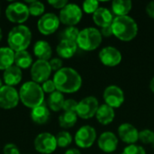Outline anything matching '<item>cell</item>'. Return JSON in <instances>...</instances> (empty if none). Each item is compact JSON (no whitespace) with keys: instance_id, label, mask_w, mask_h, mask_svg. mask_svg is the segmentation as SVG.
Segmentation results:
<instances>
[{"instance_id":"2","label":"cell","mask_w":154,"mask_h":154,"mask_svg":"<svg viewBox=\"0 0 154 154\" xmlns=\"http://www.w3.org/2000/svg\"><path fill=\"white\" fill-rule=\"evenodd\" d=\"M111 26L113 35L123 42L133 41L138 34V24L129 15L115 16Z\"/></svg>"},{"instance_id":"18","label":"cell","mask_w":154,"mask_h":154,"mask_svg":"<svg viewBox=\"0 0 154 154\" xmlns=\"http://www.w3.org/2000/svg\"><path fill=\"white\" fill-rule=\"evenodd\" d=\"M93 21L96 25L100 28L109 26L112 24L115 15L113 14L112 11L106 7H99L94 14H93Z\"/></svg>"},{"instance_id":"10","label":"cell","mask_w":154,"mask_h":154,"mask_svg":"<svg viewBox=\"0 0 154 154\" xmlns=\"http://www.w3.org/2000/svg\"><path fill=\"white\" fill-rule=\"evenodd\" d=\"M97 141V131L91 125L81 126L75 134V143L81 149H88L93 146Z\"/></svg>"},{"instance_id":"24","label":"cell","mask_w":154,"mask_h":154,"mask_svg":"<svg viewBox=\"0 0 154 154\" xmlns=\"http://www.w3.org/2000/svg\"><path fill=\"white\" fill-rule=\"evenodd\" d=\"M133 8L131 0H115L112 2V13L115 16L128 15Z\"/></svg>"},{"instance_id":"5","label":"cell","mask_w":154,"mask_h":154,"mask_svg":"<svg viewBox=\"0 0 154 154\" xmlns=\"http://www.w3.org/2000/svg\"><path fill=\"white\" fill-rule=\"evenodd\" d=\"M103 37L100 31L95 27H87L79 32L77 39L78 47L85 51L97 50L102 43Z\"/></svg>"},{"instance_id":"42","label":"cell","mask_w":154,"mask_h":154,"mask_svg":"<svg viewBox=\"0 0 154 154\" xmlns=\"http://www.w3.org/2000/svg\"><path fill=\"white\" fill-rule=\"evenodd\" d=\"M64 154H81L80 151L79 149H76V148H71V149H69L65 152Z\"/></svg>"},{"instance_id":"21","label":"cell","mask_w":154,"mask_h":154,"mask_svg":"<svg viewBox=\"0 0 154 154\" xmlns=\"http://www.w3.org/2000/svg\"><path fill=\"white\" fill-rule=\"evenodd\" d=\"M33 54L37 60L49 61L52 55V49L48 42L39 40L33 45Z\"/></svg>"},{"instance_id":"22","label":"cell","mask_w":154,"mask_h":154,"mask_svg":"<svg viewBox=\"0 0 154 154\" xmlns=\"http://www.w3.org/2000/svg\"><path fill=\"white\" fill-rule=\"evenodd\" d=\"M116 117L115 109L106 104L99 106L98 110L96 114L97 122L102 125H108L113 123Z\"/></svg>"},{"instance_id":"15","label":"cell","mask_w":154,"mask_h":154,"mask_svg":"<svg viewBox=\"0 0 154 154\" xmlns=\"http://www.w3.org/2000/svg\"><path fill=\"white\" fill-rule=\"evenodd\" d=\"M101 63L106 67H116L122 61V53L120 51L113 46L104 47L98 53Z\"/></svg>"},{"instance_id":"41","label":"cell","mask_w":154,"mask_h":154,"mask_svg":"<svg viewBox=\"0 0 154 154\" xmlns=\"http://www.w3.org/2000/svg\"><path fill=\"white\" fill-rule=\"evenodd\" d=\"M146 13L147 14L151 17L154 19V1H151L150 3H148V5H146Z\"/></svg>"},{"instance_id":"33","label":"cell","mask_w":154,"mask_h":154,"mask_svg":"<svg viewBox=\"0 0 154 154\" xmlns=\"http://www.w3.org/2000/svg\"><path fill=\"white\" fill-rule=\"evenodd\" d=\"M99 7V2L97 0H87L82 4V11L89 14H93Z\"/></svg>"},{"instance_id":"35","label":"cell","mask_w":154,"mask_h":154,"mask_svg":"<svg viewBox=\"0 0 154 154\" xmlns=\"http://www.w3.org/2000/svg\"><path fill=\"white\" fill-rule=\"evenodd\" d=\"M78 103L75 99L72 98H69V99H65L62 110L64 112H71V113H76L77 110V106H78Z\"/></svg>"},{"instance_id":"11","label":"cell","mask_w":154,"mask_h":154,"mask_svg":"<svg viewBox=\"0 0 154 154\" xmlns=\"http://www.w3.org/2000/svg\"><path fill=\"white\" fill-rule=\"evenodd\" d=\"M19 102V91L15 88L4 85L0 88V108L10 110L16 107Z\"/></svg>"},{"instance_id":"28","label":"cell","mask_w":154,"mask_h":154,"mask_svg":"<svg viewBox=\"0 0 154 154\" xmlns=\"http://www.w3.org/2000/svg\"><path fill=\"white\" fill-rule=\"evenodd\" d=\"M78 121V116L76 113L64 112L59 116V125L63 129H69L73 127Z\"/></svg>"},{"instance_id":"45","label":"cell","mask_w":154,"mask_h":154,"mask_svg":"<svg viewBox=\"0 0 154 154\" xmlns=\"http://www.w3.org/2000/svg\"><path fill=\"white\" fill-rule=\"evenodd\" d=\"M3 86H4V85H3V80H2V79H0V88H2Z\"/></svg>"},{"instance_id":"25","label":"cell","mask_w":154,"mask_h":154,"mask_svg":"<svg viewBox=\"0 0 154 154\" xmlns=\"http://www.w3.org/2000/svg\"><path fill=\"white\" fill-rule=\"evenodd\" d=\"M15 52L9 47L0 48V70L5 71L14 64Z\"/></svg>"},{"instance_id":"27","label":"cell","mask_w":154,"mask_h":154,"mask_svg":"<svg viewBox=\"0 0 154 154\" xmlns=\"http://www.w3.org/2000/svg\"><path fill=\"white\" fill-rule=\"evenodd\" d=\"M33 63L32 55L27 51H17L14 54V65L21 69L31 68Z\"/></svg>"},{"instance_id":"29","label":"cell","mask_w":154,"mask_h":154,"mask_svg":"<svg viewBox=\"0 0 154 154\" xmlns=\"http://www.w3.org/2000/svg\"><path fill=\"white\" fill-rule=\"evenodd\" d=\"M79 32L80 31L76 26H67L60 33V41L64 40V41H70V42H77Z\"/></svg>"},{"instance_id":"16","label":"cell","mask_w":154,"mask_h":154,"mask_svg":"<svg viewBox=\"0 0 154 154\" xmlns=\"http://www.w3.org/2000/svg\"><path fill=\"white\" fill-rule=\"evenodd\" d=\"M97 146L103 152L112 154L118 147V138L112 132H104L97 139Z\"/></svg>"},{"instance_id":"26","label":"cell","mask_w":154,"mask_h":154,"mask_svg":"<svg viewBox=\"0 0 154 154\" xmlns=\"http://www.w3.org/2000/svg\"><path fill=\"white\" fill-rule=\"evenodd\" d=\"M64 102H65L64 95L61 92L56 90L55 92L50 94L47 99V106L53 112H59L62 110Z\"/></svg>"},{"instance_id":"46","label":"cell","mask_w":154,"mask_h":154,"mask_svg":"<svg viewBox=\"0 0 154 154\" xmlns=\"http://www.w3.org/2000/svg\"><path fill=\"white\" fill-rule=\"evenodd\" d=\"M152 145H153V147H154V142H153V143H152Z\"/></svg>"},{"instance_id":"23","label":"cell","mask_w":154,"mask_h":154,"mask_svg":"<svg viewBox=\"0 0 154 154\" xmlns=\"http://www.w3.org/2000/svg\"><path fill=\"white\" fill-rule=\"evenodd\" d=\"M50 110L49 107L43 103L34 108L31 111V118L33 123L37 125H44L48 122L50 119Z\"/></svg>"},{"instance_id":"9","label":"cell","mask_w":154,"mask_h":154,"mask_svg":"<svg viewBox=\"0 0 154 154\" xmlns=\"http://www.w3.org/2000/svg\"><path fill=\"white\" fill-rule=\"evenodd\" d=\"M34 149L42 154H51L57 149L56 137L50 133H41L34 139Z\"/></svg>"},{"instance_id":"36","label":"cell","mask_w":154,"mask_h":154,"mask_svg":"<svg viewBox=\"0 0 154 154\" xmlns=\"http://www.w3.org/2000/svg\"><path fill=\"white\" fill-rule=\"evenodd\" d=\"M42 88L43 92L47 93V94H51L57 90L53 79H48V80L44 81L42 84Z\"/></svg>"},{"instance_id":"19","label":"cell","mask_w":154,"mask_h":154,"mask_svg":"<svg viewBox=\"0 0 154 154\" xmlns=\"http://www.w3.org/2000/svg\"><path fill=\"white\" fill-rule=\"evenodd\" d=\"M78 48L76 42L61 40L56 47V52L61 59H70L76 54Z\"/></svg>"},{"instance_id":"4","label":"cell","mask_w":154,"mask_h":154,"mask_svg":"<svg viewBox=\"0 0 154 154\" xmlns=\"http://www.w3.org/2000/svg\"><path fill=\"white\" fill-rule=\"evenodd\" d=\"M32 42V32L24 24L15 25L13 27L7 36L8 47L14 52L26 51Z\"/></svg>"},{"instance_id":"6","label":"cell","mask_w":154,"mask_h":154,"mask_svg":"<svg viewBox=\"0 0 154 154\" xmlns=\"http://www.w3.org/2000/svg\"><path fill=\"white\" fill-rule=\"evenodd\" d=\"M5 16L8 21L13 23H16L17 25L23 24L30 16L28 5L21 2H13L7 5Z\"/></svg>"},{"instance_id":"30","label":"cell","mask_w":154,"mask_h":154,"mask_svg":"<svg viewBox=\"0 0 154 154\" xmlns=\"http://www.w3.org/2000/svg\"><path fill=\"white\" fill-rule=\"evenodd\" d=\"M28 4V9H29V13L30 15L32 16H42L44 14L45 11V6L43 5V3L40 2V1H27L26 2Z\"/></svg>"},{"instance_id":"38","label":"cell","mask_w":154,"mask_h":154,"mask_svg":"<svg viewBox=\"0 0 154 154\" xmlns=\"http://www.w3.org/2000/svg\"><path fill=\"white\" fill-rule=\"evenodd\" d=\"M4 154H21L19 148L14 143H6L3 148Z\"/></svg>"},{"instance_id":"13","label":"cell","mask_w":154,"mask_h":154,"mask_svg":"<svg viewBox=\"0 0 154 154\" xmlns=\"http://www.w3.org/2000/svg\"><path fill=\"white\" fill-rule=\"evenodd\" d=\"M51 69L49 61L37 60L31 67V78L32 81L35 83H43L44 81L50 79L51 74Z\"/></svg>"},{"instance_id":"20","label":"cell","mask_w":154,"mask_h":154,"mask_svg":"<svg viewBox=\"0 0 154 154\" xmlns=\"http://www.w3.org/2000/svg\"><path fill=\"white\" fill-rule=\"evenodd\" d=\"M23 79L22 69L15 65L11 66L3 72V81L6 86L14 87L18 85Z\"/></svg>"},{"instance_id":"14","label":"cell","mask_w":154,"mask_h":154,"mask_svg":"<svg viewBox=\"0 0 154 154\" xmlns=\"http://www.w3.org/2000/svg\"><path fill=\"white\" fill-rule=\"evenodd\" d=\"M60 23V21L58 15L53 13H47L42 15L38 20L37 28L42 34L50 35L58 30Z\"/></svg>"},{"instance_id":"32","label":"cell","mask_w":154,"mask_h":154,"mask_svg":"<svg viewBox=\"0 0 154 154\" xmlns=\"http://www.w3.org/2000/svg\"><path fill=\"white\" fill-rule=\"evenodd\" d=\"M139 141L144 144H152L154 142V132L151 129H143L140 131Z\"/></svg>"},{"instance_id":"39","label":"cell","mask_w":154,"mask_h":154,"mask_svg":"<svg viewBox=\"0 0 154 154\" xmlns=\"http://www.w3.org/2000/svg\"><path fill=\"white\" fill-rule=\"evenodd\" d=\"M48 4L51 5L55 9L61 10L62 8H64L69 4V2L67 0H49L48 1Z\"/></svg>"},{"instance_id":"8","label":"cell","mask_w":154,"mask_h":154,"mask_svg":"<svg viewBox=\"0 0 154 154\" xmlns=\"http://www.w3.org/2000/svg\"><path fill=\"white\" fill-rule=\"evenodd\" d=\"M98 107L99 103L97 97L92 96L86 97L78 103L76 114L78 117L84 120H88L96 116Z\"/></svg>"},{"instance_id":"3","label":"cell","mask_w":154,"mask_h":154,"mask_svg":"<svg viewBox=\"0 0 154 154\" xmlns=\"http://www.w3.org/2000/svg\"><path fill=\"white\" fill-rule=\"evenodd\" d=\"M20 101L28 108H34L44 103V92L40 84L33 81L24 82L19 89Z\"/></svg>"},{"instance_id":"37","label":"cell","mask_w":154,"mask_h":154,"mask_svg":"<svg viewBox=\"0 0 154 154\" xmlns=\"http://www.w3.org/2000/svg\"><path fill=\"white\" fill-rule=\"evenodd\" d=\"M49 63H50V66H51V69L52 71H55L57 72L58 70H60V69H62V60L60 58H52L49 60Z\"/></svg>"},{"instance_id":"43","label":"cell","mask_w":154,"mask_h":154,"mask_svg":"<svg viewBox=\"0 0 154 154\" xmlns=\"http://www.w3.org/2000/svg\"><path fill=\"white\" fill-rule=\"evenodd\" d=\"M150 89L151 91L154 93V77L151 79V82H150Z\"/></svg>"},{"instance_id":"44","label":"cell","mask_w":154,"mask_h":154,"mask_svg":"<svg viewBox=\"0 0 154 154\" xmlns=\"http://www.w3.org/2000/svg\"><path fill=\"white\" fill-rule=\"evenodd\" d=\"M2 38H3V32H2V29H1V27H0V42H1V40H2Z\"/></svg>"},{"instance_id":"7","label":"cell","mask_w":154,"mask_h":154,"mask_svg":"<svg viewBox=\"0 0 154 154\" xmlns=\"http://www.w3.org/2000/svg\"><path fill=\"white\" fill-rule=\"evenodd\" d=\"M83 11L76 4L69 3L64 8L60 10L59 19L61 23L67 26H76L82 19Z\"/></svg>"},{"instance_id":"12","label":"cell","mask_w":154,"mask_h":154,"mask_svg":"<svg viewBox=\"0 0 154 154\" xmlns=\"http://www.w3.org/2000/svg\"><path fill=\"white\" fill-rule=\"evenodd\" d=\"M105 104L115 108H119L125 103V93L123 89L116 85H110L106 87L103 93Z\"/></svg>"},{"instance_id":"40","label":"cell","mask_w":154,"mask_h":154,"mask_svg":"<svg viewBox=\"0 0 154 154\" xmlns=\"http://www.w3.org/2000/svg\"><path fill=\"white\" fill-rule=\"evenodd\" d=\"M99 31H100V33H101L102 37L109 38V37H111L113 35V30H112V26L111 25L100 28Z\"/></svg>"},{"instance_id":"47","label":"cell","mask_w":154,"mask_h":154,"mask_svg":"<svg viewBox=\"0 0 154 154\" xmlns=\"http://www.w3.org/2000/svg\"><path fill=\"white\" fill-rule=\"evenodd\" d=\"M0 14H1V8H0Z\"/></svg>"},{"instance_id":"48","label":"cell","mask_w":154,"mask_h":154,"mask_svg":"<svg viewBox=\"0 0 154 154\" xmlns=\"http://www.w3.org/2000/svg\"><path fill=\"white\" fill-rule=\"evenodd\" d=\"M112 154H113V153H112Z\"/></svg>"},{"instance_id":"31","label":"cell","mask_w":154,"mask_h":154,"mask_svg":"<svg viewBox=\"0 0 154 154\" xmlns=\"http://www.w3.org/2000/svg\"><path fill=\"white\" fill-rule=\"evenodd\" d=\"M55 137L57 141V145L58 147L60 148H66L69 146L73 141L72 135L68 131H60V133L57 134Z\"/></svg>"},{"instance_id":"34","label":"cell","mask_w":154,"mask_h":154,"mask_svg":"<svg viewBox=\"0 0 154 154\" xmlns=\"http://www.w3.org/2000/svg\"><path fill=\"white\" fill-rule=\"evenodd\" d=\"M121 154H146V151L141 145L130 144L124 149L123 152Z\"/></svg>"},{"instance_id":"1","label":"cell","mask_w":154,"mask_h":154,"mask_svg":"<svg viewBox=\"0 0 154 154\" xmlns=\"http://www.w3.org/2000/svg\"><path fill=\"white\" fill-rule=\"evenodd\" d=\"M53 81L56 89L62 94H71L79 91L82 86V78L74 69L63 67L54 73Z\"/></svg>"},{"instance_id":"17","label":"cell","mask_w":154,"mask_h":154,"mask_svg":"<svg viewBox=\"0 0 154 154\" xmlns=\"http://www.w3.org/2000/svg\"><path fill=\"white\" fill-rule=\"evenodd\" d=\"M117 132L119 138L128 145L135 144L139 141V131L130 123H124L120 125Z\"/></svg>"}]
</instances>
